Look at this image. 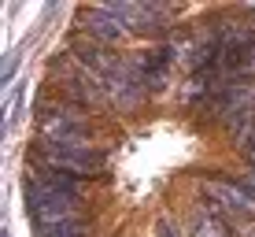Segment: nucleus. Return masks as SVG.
Returning a JSON list of instances; mask_svg holds the SVG:
<instances>
[{"label":"nucleus","instance_id":"obj_1","mask_svg":"<svg viewBox=\"0 0 255 237\" xmlns=\"http://www.w3.org/2000/svg\"><path fill=\"white\" fill-rule=\"evenodd\" d=\"M41 160L45 167L52 171H63V174H74V178H93V174L104 171V163H108V156L100 152V148L93 145H48L45 152H41Z\"/></svg>","mask_w":255,"mask_h":237},{"label":"nucleus","instance_id":"obj_2","mask_svg":"<svg viewBox=\"0 0 255 237\" xmlns=\"http://www.w3.org/2000/svg\"><path fill=\"white\" fill-rule=\"evenodd\" d=\"M41 130H45L48 145H89V122H85L82 115H78L70 104H63V108H52L48 115L41 111Z\"/></svg>","mask_w":255,"mask_h":237},{"label":"nucleus","instance_id":"obj_3","mask_svg":"<svg viewBox=\"0 0 255 237\" xmlns=\"http://www.w3.org/2000/svg\"><path fill=\"white\" fill-rule=\"evenodd\" d=\"M204 200H207L211 212H241V215L255 212V193L244 186L241 178H237V182L207 178L204 182Z\"/></svg>","mask_w":255,"mask_h":237},{"label":"nucleus","instance_id":"obj_4","mask_svg":"<svg viewBox=\"0 0 255 237\" xmlns=\"http://www.w3.org/2000/svg\"><path fill=\"white\" fill-rule=\"evenodd\" d=\"M78 26L93 37V45H111V41H119L122 33H126V26H122L108 7H89V11H82L78 15Z\"/></svg>","mask_w":255,"mask_h":237},{"label":"nucleus","instance_id":"obj_5","mask_svg":"<svg viewBox=\"0 0 255 237\" xmlns=\"http://www.w3.org/2000/svg\"><path fill=\"white\" fill-rule=\"evenodd\" d=\"M170 56H174V48H166V45H155V48H148L144 56L137 59V78H140V85L144 89H155V85H163L166 82V71H170Z\"/></svg>","mask_w":255,"mask_h":237},{"label":"nucleus","instance_id":"obj_6","mask_svg":"<svg viewBox=\"0 0 255 237\" xmlns=\"http://www.w3.org/2000/svg\"><path fill=\"white\" fill-rule=\"evenodd\" d=\"M192 237H230V226L222 223V215H215L207 208V212H200L196 223H192Z\"/></svg>","mask_w":255,"mask_h":237},{"label":"nucleus","instance_id":"obj_7","mask_svg":"<svg viewBox=\"0 0 255 237\" xmlns=\"http://www.w3.org/2000/svg\"><path fill=\"white\" fill-rule=\"evenodd\" d=\"M244 160H248V167H252V171H255V145L248 148V152H244Z\"/></svg>","mask_w":255,"mask_h":237},{"label":"nucleus","instance_id":"obj_8","mask_svg":"<svg viewBox=\"0 0 255 237\" xmlns=\"http://www.w3.org/2000/svg\"><path fill=\"white\" fill-rule=\"evenodd\" d=\"M241 182H244V186H248V189L255 193V171H248V178H241Z\"/></svg>","mask_w":255,"mask_h":237},{"label":"nucleus","instance_id":"obj_9","mask_svg":"<svg viewBox=\"0 0 255 237\" xmlns=\"http://www.w3.org/2000/svg\"><path fill=\"white\" fill-rule=\"evenodd\" d=\"M159 237H174V230H170L166 223H159Z\"/></svg>","mask_w":255,"mask_h":237}]
</instances>
